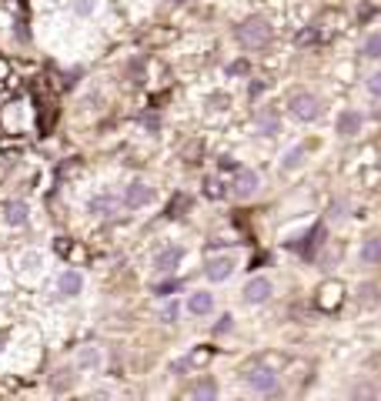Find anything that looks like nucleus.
<instances>
[{
	"instance_id": "f257e3e1",
	"label": "nucleus",
	"mask_w": 381,
	"mask_h": 401,
	"mask_svg": "<svg viewBox=\"0 0 381 401\" xmlns=\"http://www.w3.org/2000/svg\"><path fill=\"white\" fill-rule=\"evenodd\" d=\"M271 37H275V30H271V24L264 17H248L244 24L238 27V41H241V47H248V50L268 47Z\"/></svg>"
},
{
	"instance_id": "f03ea898",
	"label": "nucleus",
	"mask_w": 381,
	"mask_h": 401,
	"mask_svg": "<svg viewBox=\"0 0 381 401\" xmlns=\"http://www.w3.org/2000/svg\"><path fill=\"white\" fill-rule=\"evenodd\" d=\"M288 107H291V114H295L298 121H305V124H314V121L321 117V100L314 98V94H308V91H298L295 98L288 100Z\"/></svg>"
},
{
	"instance_id": "7ed1b4c3",
	"label": "nucleus",
	"mask_w": 381,
	"mask_h": 401,
	"mask_svg": "<svg viewBox=\"0 0 381 401\" xmlns=\"http://www.w3.org/2000/svg\"><path fill=\"white\" fill-rule=\"evenodd\" d=\"M0 218H3V225L14 227V231H21V227L30 225V204L24 198H7L0 204Z\"/></svg>"
},
{
	"instance_id": "20e7f679",
	"label": "nucleus",
	"mask_w": 381,
	"mask_h": 401,
	"mask_svg": "<svg viewBox=\"0 0 381 401\" xmlns=\"http://www.w3.org/2000/svg\"><path fill=\"white\" fill-rule=\"evenodd\" d=\"M154 200V187L148 184V181H130L124 187V198H121V204H124L127 211H141V207H148Z\"/></svg>"
},
{
	"instance_id": "39448f33",
	"label": "nucleus",
	"mask_w": 381,
	"mask_h": 401,
	"mask_svg": "<svg viewBox=\"0 0 381 401\" xmlns=\"http://www.w3.org/2000/svg\"><path fill=\"white\" fill-rule=\"evenodd\" d=\"M257 187H261V177L254 174L251 168H238L234 177H231V194L234 198H254Z\"/></svg>"
},
{
	"instance_id": "423d86ee",
	"label": "nucleus",
	"mask_w": 381,
	"mask_h": 401,
	"mask_svg": "<svg viewBox=\"0 0 381 401\" xmlns=\"http://www.w3.org/2000/svg\"><path fill=\"white\" fill-rule=\"evenodd\" d=\"M181 261H184V248L181 244H168V248H161L154 254V271L157 275H174Z\"/></svg>"
},
{
	"instance_id": "0eeeda50",
	"label": "nucleus",
	"mask_w": 381,
	"mask_h": 401,
	"mask_svg": "<svg viewBox=\"0 0 381 401\" xmlns=\"http://www.w3.org/2000/svg\"><path fill=\"white\" fill-rule=\"evenodd\" d=\"M121 207H124L121 198H117V194H111V191H101V194H94V198L87 200V211H91L94 218H114Z\"/></svg>"
},
{
	"instance_id": "6e6552de",
	"label": "nucleus",
	"mask_w": 381,
	"mask_h": 401,
	"mask_svg": "<svg viewBox=\"0 0 381 401\" xmlns=\"http://www.w3.org/2000/svg\"><path fill=\"white\" fill-rule=\"evenodd\" d=\"M57 298H77L80 291H84V275L77 271V268H64L60 275H57Z\"/></svg>"
},
{
	"instance_id": "1a4fd4ad",
	"label": "nucleus",
	"mask_w": 381,
	"mask_h": 401,
	"mask_svg": "<svg viewBox=\"0 0 381 401\" xmlns=\"http://www.w3.org/2000/svg\"><path fill=\"white\" fill-rule=\"evenodd\" d=\"M275 295V284L268 281V277H251L248 284H244V291H241V298L248 301V304H264V301H271Z\"/></svg>"
},
{
	"instance_id": "9d476101",
	"label": "nucleus",
	"mask_w": 381,
	"mask_h": 401,
	"mask_svg": "<svg viewBox=\"0 0 381 401\" xmlns=\"http://www.w3.org/2000/svg\"><path fill=\"white\" fill-rule=\"evenodd\" d=\"M234 257H211L207 264H204V277L207 281H214V284H221V281H228L234 275Z\"/></svg>"
},
{
	"instance_id": "9b49d317",
	"label": "nucleus",
	"mask_w": 381,
	"mask_h": 401,
	"mask_svg": "<svg viewBox=\"0 0 381 401\" xmlns=\"http://www.w3.org/2000/svg\"><path fill=\"white\" fill-rule=\"evenodd\" d=\"M104 354L97 345H84V348H77V358H74V368L77 371H94V368H101Z\"/></svg>"
},
{
	"instance_id": "f8f14e48",
	"label": "nucleus",
	"mask_w": 381,
	"mask_h": 401,
	"mask_svg": "<svg viewBox=\"0 0 381 401\" xmlns=\"http://www.w3.org/2000/svg\"><path fill=\"white\" fill-rule=\"evenodd\" d=\"M187 311H191L194 318L211 314V311H214V295H211V291H194V295H187Z\"/></svg>"
},
{
	"instance_id": "ddd939ff",
	"label": "nucleus",
	"mask_w": 381,
	"mask_h": 401,
	"mask_svg": "<svg viewBox=\"0 0 381 401\" xmlns=\"http://www.w3.org/2000/svg\"><path fill=\"white\" fill-rule=\"evenodd\" d=\"M248 385H251L254 391H264V395H268V391L278 388V375L268 371V368H254L251 375H248Z\"/></svg>"
},
{
	"instance_id": "4468645a",
	"label": "nucleus",
	"mask_w": 381,
	"mask_h": 401,
	"mask_svg": "<svg viewBox=\"0 0 381 401\" xmlns=\"http://www.w3.org/2000/svg\"><path fill=\"white\" fill-rule=\"evenodd\" d=\"M338 134H341V137L361 134V114H358V111H341V114H338Z\"/></svg>"
},
{
	"instance_id": "2eb2a0df",
	"label": "nucleus",
	"mask_w": 381,
	"mask_h": 401,
	"mask_svg": "<svg viewBox=\"0 0 381 401\" xmlns=\"http://www.w3.org/2000/svg\"><path fill=\"white\" fill-rule=\"evenodd\" d=\"M358 257H361L365 264H381V234H371L368 241H361Z\"/></svg>"
},
{
	"instance_id": "dca6fc26",
	"label": "nucleus",
	"mask_w": 381,
	"mask_h": 401,
	"mask_svg": "<svg viewBox=\"0 0 381 401\" xmlns=\"http://www.w3.org/2000/svg\"><path fill=\"white\" fill-rule=\"evenodd\" d=\"M74 368H57L51 375V391L54 395H64V391H71L74 388Z\"/></svg>"
},
{
	"instance_id": "f3484780",
	"label": "nucleus",
	"mask_w": 381,
	"mask_h": 401,
	"mask_svg": "<svg viewBox=\"0 0 381 401\" xmlns=\"http://www.w3.org/2000/svg\"><path fill=\"white\" fill-rule=\"evenodd\" d=\"M358 304H361V308H378L381 304V288L375 281H365V284L358 288Z\"/></svg>"
},
{
	"instance_id": "a211bd4d",
	"label": "nucleus",
	"mask_w": 381,
	"mask_h": 401,
	"mask_svg": "<svg viewBox=\"0 0 381 401\" xmlns=\"http://www.w3.org/2000/svg\"><path fill=\"white\" fill-rule=\"evenodd\" d=\"M191 401H218V381L214 378H201L191 391Z\"/></svg>"
},
{
	"instance_id": "6ab92c4d",
	"label": "nucleus",
	"mask_w": 381,
	"mask_h": 401,
	"mask_svg": "<svg viewBox=\"0 0 381 401\" xmlns=\"http://www.w3.org/2000/svg\"><path fill=\"white\" fill-rule=\"evenodd\" d=\"M305 157H308V148L305 144H298V148H291L288 154H284V161H281V164H284V171H298V168L305 164Z\"/></svg>"
},
{
	"instance_id": "aec40b11",
	"label": "nucleus",
	"mask_w": 381,
	"mask_h": 401,
	"mask_svg": "<svg viewBox=\"0 0 381 401\" xmlns=\"http://www.w3.org/2000/svg\"><path fill=\"white\" fill-rule=\"evenodd\" d=\"M181 288H184V284H181L178 277H164V281H157V284H154V295H157V298H174V295H178Z\"/></svg>"
},
{
	"instance_id": "412c9836",
	"label": "nucleus",
	"mask_w": 381,
	"mask_h": 401,
	"mask_svg": "<svg viewBox=\"0 0 381 401\" xmlns=\"http://www.w3.org/2000/svg\"><path fill=\"white\" fill-rule=\"evenodd\" d=\"M351 401H378V388L368 385V381H365V385H355V388H351Z\"/></svg>"
},
{
	"instance_id": "4be33fe9",
	"label": "nucleus",
	"mask_w": 381,
	"mask_h": 401,
	"mask_svg": "<svg viewBox=\"0 0 381 401\" xmlns=\"http://www.w3.org/2000/svg\"><path fill=\"white\" fill-rule=\"evenodd\" d=\"M178 318H181V304H178V298H168V301H164V308H161V321L174 325Z\"/></svg>"
},
{
	"instance_id": "5701e85b",
	"label": "nucleus",
	"mask_w": 381,
	"mask_h": 401,
	"mask_svg": "<svg viewBox=\"0 0 381 401\" xmlns=\"http://www.w3.org/2000/svg\"><path fill=\"white\" fill-rule=\"evenodd\" d=\"M361 54H365V57H371V60H378V57H381V34H371V37L365 41Z\"/></svg>"
},
{
	"instance_id": "b1692460",
	"label": "nucleus",
	"mask_w": 381,
	"mask_h": 401,
	"mask_svg": "<svg viewBox=\"0 0 381 401\" xmlns=\"http://www.w3.org/2000/svg\"><path fill=\"white\" fill-rule=\"evenodd\" d=\"M257 127H261V134H264V137L278 134V121H275V114H261V117H257Z\"/></svg>"
},
{
	"instance_id": "393cba45",
	"label": "nucleus",
	"mask_w": 381,
	"mask_h": 401,
	"mask_svg": "<svg viewBox=\"0 0 381 401\" xmlns=\"http://www.w3.org/2000/svg\"><path fill=\"white\" fill-rule=\"evenodd\" d=\"M141 124L148 127L151 134H157V130H161V117H157V114H141Z\"/></svg>"
},
{
	"instance_id": "a878e982",
	"label": "nucleus",
	"mask_w": 381,
	"mask_h": 401,
	"mask_svg": "<svg viewBox=\"0 0 381 401\" xmlns=\"http://www.w3.org/2000/svg\"><path fill=\"white\" fill-rule=\"evenodd\" d=\"M231 328H234V318H231V314H221L218 325H214V334H228Z\"/></svg>"
},
{
	"instance_id": "bb28decb",
	"label": "nucleus",
	"mask_w": 381,
	"mask_h": 401,
	"mask_svg": "<svg viewBox=\"0 0 381 401\" xmlns=\"http://www.w3.org/2000/svg\"><path fill=\"white\" fill-rule=\"evenodd\" d=\"M74 10L80 17H87V14H94V0H74Z\"/></svg>"
},
{
	"instance_id": "cd10ccee",
	"label": "nucleus",
	"mask_w": 381,
	"mask_h": 401,
	"mask_svg": "<svg viewBox=\"0 0 381 401\" xmlns=\"http://www.w3.org/2000/svg\"><path fill=\"white\" fill-rule=\"evenodd\" d=\"M204 194H207V198H221V194H224V191H221V181H214V177H211V181H207V187H204Z\"/></svg>"
},
{
	"instance_id": "c85d7f7f",
	"label": "nucleus",
	"mask_w": 381,
	"mask_h": 401,
	"mask_svg": "<svg viewBox=\"0 0 381 401\" xmlns=\"http://www.w3.org/2000/svg\"><path fill=\"white\" fill-rule=\"evenodd\" d=\"M368 91H371L375 98H381V71H375V74L368 77Z\"/></svg>"
},
{
	"instance_id": "c756f323",
	"label": "nucleus",
	"mask_w": 381,
	"mask_h": 401,
	"mask_svg": "<svg viewBox=\"0 0 381 401\" xmlns=\"http://www.w3.org/2000/svg\"><path fill=\"white\" fill-rule=\"evenodd\" d=\"M248 94H251V98L264 94V84H261V80H251V84H248Z\"/></svg>"
},
{
	"instance_id": "7c9ffc66",
	"label": "nucleus",
	"mask_w": 381,
	"mask_h": 401,
	"mask_svg": "<svg viewBox=\"0 0 381 401\" xmlns=\"http://www.w3.org/2000/svg\"><path fill=\"white\" fill-rule=\"evenodd\" d=\"M7 345H10V331H7V328H0V354L7 351Z\"/></svg>"
},
{
	"instance_id": "2f4dec72",
	"label": "nucleus",
	"mask_w": 381,
	"mask_h": 401,
	"mask_svg": "<svg viewBox=\"0 0 381 401\" xmlns=\"http://www.w3.org/2000/svg\"><path fill=\"white\" fill-rule=\"evenodd\" d=\"M3 80H10V64L0 57V84H3Z\"/></svg>"
},
{
	"instance_id": "473e14b6",
	"label": "nucleus",
	"mask_w": 381,
	"mask_h": 401,
	"mask_svg": "<svg viewBox=\"0 0 381 401\" xmlns=\"http://www.w3.org/2000/svg\"><path fill=\"white\" fill-rule=\"evenodd\" d=\"M375 117H378V121H381V100H378V107H375Z\"/></svg>"
},
{
	"instance_id": "72a5a7b5",
	"label": "nucleus",
	"mask_w": 381,
	"mask_h": 401,
	"mask_svg": "<svg viewBox=\"0 0 381 401\" xmlns=\"http://www.w3.org/2000/svg\"><path fill=\"white\" fill-rule=\"evenodd\" d=\"M84 401H107V398H104V395H97V398H84Z\"/></svg>"
},
{
	"instance_id": "f704fd0d",
	"label": "nucleus",
	"mask_w": 381,
	"mask_h": 401,
	"mask_svg": "<svg viewBox=\"0 0 381 401\" xmlns=\"http://www.w3.org/2000/svg\"><path fill=\"white\" fill-rule=\"evenodd\" d=\"M234 401H244V398H234Z\"/></svg>"
}]
</instances>
